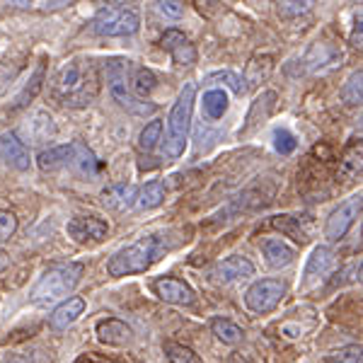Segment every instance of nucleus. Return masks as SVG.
Masks as SVG:
<instances>
[{
	"instance_id": "1",
	"label": "nucleus",
	"mask_w": 363,
	"mask_h": 363,
	"mask_svg": "<svg viewBox=\"0 0 363 363\" xmlns=\"http://www.w3.org/2000/svg\"><path fill=\"white\" fill-rule=\"evenodd\" d=\"M174 247V242L165 233H153L136 240L133 245L119 250L112 259L107 262V274L109 277H131V274H143L148 272L155 262H160L169 250Z\"/></svg>"
},
{
	"instance_id": "2",
	"label": "nucleus",
	"mask_w": 363,
	"mask_h": 363,
	"mask_svg": "<svg viewBox=\"0 0 363 363\" xmlns=\"http://www.w3.org/2000/svg\"><path fill=\"white\" fill-rule=\"evenodd\" d=\"M97 87H99L97 70L90 63L85 66L78 58L63 63L54 78V95L63 104H70V107H85V104H90L97 97Z\"/></svg>"
},
{
	"instance_id": "3",
	"label": "nucleus",
	"mask_w": 363,
	"mask_h": 363,
	"mask_svg": "<svg viewBox=\"0 0 363 363\" xmlns=\"http://www.w3.org/2000/svg\"><path fill=\"white\" fill-rule=\"evenodd\" d=\"M194 102H196V83H186L182 87L177 102L172 104V112L167 116V138H165L167 157L184 155L186 140H189V131H191Z\"/></svg>"
},
{
	"instance_id": "4",
	"label": "nucleus",
	"mask_w": 363,
	"mask_h": 363,
	"mask_svg": "<svg viewBox=\"0 0 363 363\" xmlns=\"http://www.w3.org/2000/svg\"><path fill=\"white\" fill-rule=\"evenodd\" d=\"M102 73H104V83L109 87V95L121 109H126L128 114L136 116H148L155 114V104L153 102H143L140 97H136L131 92L128 85V61L124 58H109L102 63Z\"/></svg>"
},
{
	"instance_id": "5",
	"label": "nucleus",
	"mask_w": 363,
	"mask_h": 363,
	"mask_svg": "<svg viewBox=\"0 0 363 363\" xmlns=\"http://www.w3.org/2000/svg\"><path fill=\"white\" fill-rule=\"evenodd\" d=\"M85 267L78 262H68V264H54L39 277V281L32 289V301L39 306L54 303L58 298H66L75 286L83 279Z\"/></svg>"
},
{
	"instance_id": "6",
	"label": "nucleus",
	"mask_w": 363,
	"mask_h": 363,
	"mask_svg": "<svg viewBox=\"0 0 363 363\" xmlns=\"http://www.w3.org/2000/svg\"><path fill=\"white\" fill-rule=\"evenodd\" d=\"M140 27V15L128 5H107L92 17L90 29L97 37H128Z\"/></svg>"
},
{
	"instance_id": "7",
	"label": "nucleus",
	"mask_w": 363,
	"mask_h": 363,
	"mask_svg": "<svg viewBox=\"0 0 363 363\" xmlns=\"http://www.w3.org/2000/svg\"><path fill=\"white\" fill-rule=\"evenodd\" d=\"M286 281L281 279H262L255 281L247 291H245V306L257 315H267L272 310H277V306L286 298Z\"/></svg>"
},
{
	"instance_id": "8",
	"label": "nucleus",
	"mask_w": 363,
	"mask_h": 363,
	"mask_svg": "<svg viewBox=\"0 0 363 363\" xmlns=\"http://www.w3.org/2000/svg\"><path fill=\"white\" fill-rule=\"evenodd\" d=\"M359 216H361V194H354L347 201L339 203L330 213V218L325 223V238L330 242H339L342 238H347V233L351 230V225L356 223Z\"/></svg>"
},
{
	"instance_id": "9",
	"label": "nucleus",
	"mask_w": 363,
	"mask_h": 363,
	"mask_svg": "<svg viewBox=\"0 0 363 363\" xmlns=\"http://www.w3.org/2000/svg\"><path fill=\"white\" fill-rule=\"evenodd\" d=\"M344 54L330 42H315L306 51V56L301 58V73L315 75V73H325V70L335 68L342 63Z\"/></svg>"
},
{
	"instance_id": "10",
	"label": "nucleus",
	"mask_w": 363,
	"mask_h": 363,
	"mask_svg": "<svg viewBox=\"0 0 363 363\" xmlns=\"http://www.w3.org/2000/svg\"><path fill=\"white\" fill-rule=\"evenodd\" d=\"M22 143L29 145H42L46 140H51L56 136V124H54V116L44 109H37V112L29 114V119L25 124L20 126V131L15 133Z\"/></svg>"
},
{
	"instance_id": "11",
	"label": "nucleus",
	"mask_w": 363,
	"mask_h": 363,
	"mask_svg": "<svg viewBox=\"0 0 363 363\" xmlns=\"http://www.w3.org/2000/svg\"><path fill=\"white\" fill-rule=\"evenodd\" d=\"M66 233L73 242L87 245V242H102L109 233V225L104 220L95 218V216H80V218L68 220Z\"/></svg>"
},
{
	"instance_id": "12",
	"label": "nucleus",
	"mask_w": 363,
	"mask_h": 363,
	"mask_svg": "<svg viewBox=\"0 0 363 363\" xmlns=\"http://www.w3.org/2000/svg\"><path fill=\"white\" fill-rule=\"evenodd\" d=\"M160 46L172 56L177 66H194L196 63V46L179 32V29H167L160 39Z\"/></svg>"
},
{
	"instance_id": "13",
	"label": "nucleus",
	"mask_w": 363,
	"mask_h": 363,
	"mask_svg": "<svg viewBox=\"0 0 363 363\" xmlns=\"http://www.w3.org/2000/svg\"><path fill=\"white\" fill-rule=\"evenodd\" d=\"M153 291L160 301L172 303V306H191L196 301L194 291H191L189 284H184L182 279H172V277H162L153 284Z\"/></svg>"
},
{
	"instance_id": "14",
	"label": "nucleus",
	"mask_w": 363,
	"mask_h": 363,
	"mask_svg": "<svg viewBox=\"0 0 363 363\" xmlns=\"http://www.w3.org/2000/svg\"><path fill=\"white\" fill-rule=\"evenodd\" d=\"M0 160H5L10 167L20 169V172H25V169H29V165H32L27 145L10 131L0 133Z\"/></svg>"
},
{
	"instance_id": "15",
	"label": "nucleus",
	"mask_w": 363,
	"mask_h": 363,
	"mask_svg": "<svg viewBox=\"0 0 363 363\" xmlns=\"http://www.w3.org/2000/svg\"><path fill=\"white\" fill-rule=\"evenodd\" d=\"M213 277L216 281H220V284H233V281H240V279H250V277H255V264H252L247 257L233 255L216 264Z\"/></svg>"
},
{
	"instance_id": "16",
	"label": "nucleus",
	"mask_w": 363,
	"mask_h": 363,
	"mask_svg": "<svg viewBox=\"0 0 363 363\" xmlns=\"http://www.w3.org/2000/svg\"><path fill=\"white\" fill-rule=\"evenodd\" d=\"M85 313V301L80 296H70L68 301H63L49 318V327L54 332H63L68 330L73 322H78L80 315Z\"/></svg>"
},
{
	"instance_id": "17",
	"label": "nucleus",
	"mask_w": 363,
	"mask_h": 363,
	"mask_svg": "<svg viewBox=\"0 0 363 363\" xmlns=\"http://www.w3.org/2000/svg\"><path fill=\"white\" fill-rule=\"evenodd\" d=\"M75 148H78V140L66 143V145H56V148H49V150H42L37 157L39 169H42V172H56V169H61V167H70Z\"/></svg>"
},
{
	"instance_id": "18",
	"label": "nucleus",
	"mask_w": 363,
	"mask_h": 363,
	"mask_svg": "<svg viewBox=\"0 0 363 363\" xmlns=\"http://www.w3.org/2000/svg\"><path fill=\"white\" fill-rule=\"evenodd\" d=\"M262 255H264L267 264L272 269H284L296 259V250L281 238H267L262 242Z\"/></svg>"
},
{
	"instance_id": "19",
	"label": "nucleus",
	"mask_w": 363,
	"mask_h": 363,
	"mask_svg": "<svg viewBox=\"0 0 363 363\" xmlns=\"http://www.w3.org/2000/svg\"><path fill=\"white\" fill-rule=\"evenodd\" d=\"M136 191L138 189L133 184H114L99 194V201H102L104 208L124 211V208L133 206V201H136Z\"/></svg>"
},
{
	"instance_id": "20",
	"label": "nucleus",
	"mask_w": 363,
	"mask_h": 363,
	"mask_svg": "<svg viewBox=\"0 0 363 363\" xmlns=\"http://www.w3.org/2000/svg\"><path fill=\"white\" fill-rule=\"evenodd\" d=\"M97 337L102 344H109V347H126L133 339L131 327L124 325L121 320H104L99 322L97 327Z\"/></svg>"
},
{
	"instance_id": "21",
	"label": "nucleus",
	"mask_w": 363,
	"mask_h": 363,
	"mask_svg": "<svg viewBox=\"0 0 363 363\" xmlns=\"http://www.w3.org/2000/svg\"><path fill=\"white\" fill-rule=\"evenodd\" d=\"M274 70V58L272 56H252L250 63L245 66V73H242V83H245V90H252V87H259L264 80L272 75Z\"/></svg>"
},
{
	"instance_id": "22",
	"label": "nucleus",
	"mask_w": 363,
	"mask_h": 363,
	"mask_svg": "<svg viewBox=\"0 0 363 363\" xmlns=\"http://www.w3.org/2000/svg\"><path fill=\"white\" fill-rule=\"evenodd\" d=\"M228 107H230V97H228V92L223 90V87H211V90L203 92L201 112H203V116H206L208 121L223 119Z\"/></svg>"
},
{
	"instance_id": "23",
	"label": "nucleus",
	"mask_w": 363,
	"mask_h": 363,
	"mask_svg": "<svg viewBox=\"0 0 363 363\" xmlns=\"http://www.w3.org/2000/svg\"><path fill=\"white\" fill-rule=\"evenodd\" d=\"M335 264V252L330 247H315L313 255H310L308 264H306V274H303V284L310 286V281H315L318 277H325L327 272Z\"/></svg>"
},
{
	"instance_id": "24",
	"label": "nucleus",
	"mask_w": 363,
	"mask_h": 363,
	"mask_svg": "<svg viewBox=\"0 0 363 363\" xmlns=\"http://www.w3.org/2000/svg\"><path fill=\"white\" fill-rule=\"evenodd\" d=\"M274 107H277V92H274V90L262 92V95L257 97L255 102H252V109H250V114H247V124H245L242 133L252 131V128L259 124V121H267L269 116H272Z\"/></svg>"
},
{
	"instance_id": "25",
	"label": "nucleus",
	"mask_w": 363,
	"mask_h": 363,
	"mask_svg": "<svg viewBox=\"0 0 363 363\" xmlns=\"http://www.w3.org/2000/svg\"><path fill=\"white\" fill-rule=\"evenodd\" d=\"M162 201H165V186H162V182H148V184H143L136 191V201L133 203L143 211H150L160 206Z\"/></svg>"
},
{
	"instance_id": "26",
	"label": "nucleus",
	"mask_w": 363,
	"mask_h": 363,
	"mask_svg": "<svg viewBox=\"0 0 363 363\" xmlns=\"http://www.w3.org/2000/svg\"><path fill=\"white\" fill-rule=\"evenodd\" d=\"M318 0H274L277 5V15L281 20H294V17L308 15L315 8Z\"/></svg>"
},
{
	"instance_id": "27",
	"label": "nucleus",
	"mask_w": 363,
	"mask_h": 363,
	"mask_svg": "<svg viewBox=\"0 0 363 363\" xmlns=\"http://www.w3.org/2000/svg\"><path fill=\"white\" fill-rule=\"evenodd\" d=\"M211 332H213V335L218 337L223 344H240V342H242V337H245V332L240 330L235 322H230L225 318L211 320Z\"/></svg>"
},
{
	"instance_id": "28",
	"label": "nucleus",
	"mask_w": 363,
	"mask_h": 363,
	"mask_svg": "<svg viewBox=\"0 0 363 363\" xmlns=\"http://www.w3.org/2000/svg\"><path fill=\"white\" fill-rule=\"evenodd\" d=\"M128 85H131V92H133L136 97H148L150 92L155 90L157 80H155L153 70H148V68H136L133 78H128Z\"/></svg>"
},
{
	"instance_id": "29",
	"label": "nucleus",
	"mask_w": 363,
	"mask_h": 363,
	"mask_svg": "<svg viewBox=\"0 0 363 363\" xmlns=\"http://www.w3.org/2000/svg\"><path fill=\"white\" fill-rule=\"evenodd\" d=\"M361 80H363V73L361 68L354 70V73L349 75V80L342 85V90H339V97H342L344 104H349V107H356V104H361Z\"/></svg>"
},
{
	"instance_id": "30",
	"label": "nucleus",
	"mask_w": 363,
	"mask_h": 363,
	"mask_svg": "<svg viewBox=\"0 0 363 363\" xmlns=\"http://www.w3.org/2000/svg\"><path fill=\"white\" fill-rule=\"evenodd\" d=\"M361 174V143L351 148V153L344 155L342 165H339V177L344 182H351Z\"/></svg>"
},
{
	"instance_id": "31",
	"label": "nucleus",
	"mask_w": 363,
	"mask_h": 363,
	"mask_svg": "<svg viewBox=\"0 0 363 363\" xmlns=\"http://www.w3.org/2000/svg\"><path fill=\"white\" fill-rule=\"evenodd\" d=\"M160 136H162V121L160 119H153L150 124L143 126V131H140L138 148L145 150V153H150V150L157 148V143H160Z\"/></svg>"
},
{
	"instance_id": "32",
	"label": "nucleus",
	"mask_w": 363,
	"mask_h": 363,
	"mask_svg": "<svg viewBox=\"0 0 363 363\" xmlns=\"http://www.w3.org/2000/svg\"><path fill=\"white\" fill-rule=\"evenodd\" d=\"M206 85H216V83H220V85H225V87H230L235 95H245V85H242V78H240L238 73H233V70H218V73H211L206 75V80H203Z\"/></svg>"
},
{
	"instance_id": "33",
	"label": "nucleus",
	"mask_w": 363,
	"mask_h": 363,
	"mask_svg": "<svg viewBox=\"0 0 363 363\" xmlns=\"http://www.w3.org/2000/svg\"><path fill=\"white\" fill-rule=\"evenodd\" d=\"M42 80H44V63H39V68L34 70V75H32V80H29V85L25 87V90L20 92V97H17L15 109L27 107V104H29V99H32L34 95H37V92H39V87H42Z\"/></svg>"
},
{
	"instance_id": "34",
	"label": "nucleus",
	"mask_w": 363,
	"mask_h": 363,
	"mask_svg": "<svg viewBox=\"0 0 363 363\" xmlns=\"http://www.w3.org/2000/svg\"><path fill=\"white\" fill-rule=\"evenodd\" d=\"M165 354H167V359L172 363H203L191 349L182 347V344H174V342L165 344Z\"/></svg>"
},
{
	"instance_id": "35",
	"label": "nucleus",
	"mask_w": 363,
	"mask_h": 363,
	"mask_svg": "<svg viewBox=\"0 0 363 363\" xmlns=\"http://www.w3.org/2000/svg\"><path fill=\"white\" fill-rule=\"evenodd\" d=\"M274 148H277V153L281 155H291L298 148V138L289 128H277V131H274Z\"/></svg>"
},
{
	"instance_id": "36",
	"label": "nucleus",
	"mask_w": 363,
	"mask_h": 363,
	"mask_svg": "<svg viewBox=\"0 0 363 363\" xmlns=\"http://www.w3.org/2000/svg\"><path fill=\"white\" fill-rule=\"evenodd\" d=\"M155 10L160 13L162 17H167V20H179L182 15H184V5H182V0H155Z\"/></svg>"
},
{
	"instance_id": "37",
	"label": "nucleus",
	"mask_w": 363,
	"mask_h": 363,
	"mask_svg": "<svg viewBox=\"0 0 363 363\" xmlns=\"http://www.w3.org/2000/svg\"><path fill=\"white\" fill-rule=\"evenodd\" d=\"M17 230V216L13 211H0V242L10 240Z\"/></svg>"
},
{
	"instance_id": "38",
	"label": "nucleus",
	"mask_w": 363,
	"mask_h": 363,
	"mask_svg": "<svg viewBox=\"0 0 363 363\" xmlns=\"http://www.w3.org/2000/svg\"><path fill=\"white\" fill-rule=\"evenodd\" d=\"M325 363H361V347H347L337 351Z\"/></svg>"
},
{
	"instance_id": "39",
	"label": "nucleus",
	"mask_w": 363,
	"mask_h": 363,
	"mask_svg": "<svg viewBox=\"0 0 363 363\" xmlns=\"http://www.w3.org/2000/svg\"><path fill=\"white\" fill-rule=\"evenodd\" d=\"M361 17H356V22H354V29H351V46H361Z\"/></svg>"
},
{
	"instance_id": "40",
	"label": "nucleus",
	"mask_w": 363,
	"mask_h": 363,
	"mask_svg": "<svg viewBox=\"0 0 363 363\" xmlns=\"http://www.w3.org/2000/svg\"><path fill=\"white\" fill-rule=\"evenodd\" d=\"M78 363H116V361H109V359H97V356H85V359H80Z\"/></svg>"
},
{
	"instance_id": "41",
	"label": "nucleus",
	"mask_w": 363,
	"mask_h": 363,
	"mask_svg": "<svg viewBox=\"0 0 363 363\" xmlns=\"http://www.w3.org/2000/svg\"><path fill=\"white\" fill-rule=\"evenodd\" d=\"M8 264H10V257H8V252H3V250H0V272H5V269H8Z\"/></svg>"
},
{
	"instance_id": "42",
	"label": "nucleus",
	"mask_w": 363,
	"mask_h": 363,
	"mask_svg": "<svg viewBox=\"0 0 363 363\" xmlns=\"http://www.w3.org/2000/svg\"><path fill=\"white\" fill-rule=\"evenodd\" d=\"M10 5H15V8H29V5L34 3V0H8Z\"/></svg>"
},
{
	"instance_id": "43",
	"label": "nucleus",
	"mask_w": 363,
	"mask_h": 363,
	"mask_svg": "<svg viewBox=\"0 0 363 363\" xmlns=\"http://www.w3.org/2000/svg\"><path fill=\"white\" fill-rule=\"evenodd\" d=\"M230 363H247V361H245L242 356H233V361H230Z\"/></svg>"
}]
</instances>
